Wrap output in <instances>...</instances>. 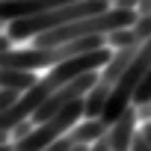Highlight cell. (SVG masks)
I'll return each instance as SVG.
<instances>
[{
	"label": "cell",
	"mask_w": 151,
	"mask_h": 151,
	"mask_svg": "<svg viewBox=\"0 0 151 151\" xmlns=\"http://www.w3.org/2000/svg\"><path fill=\"white\" fill-rule=\"evenodd\" d=\"M136 110H139V119H142V122H151V101L136 104Z\"/></svg>",
	"instance_id": "cell-15"
},
{
	"label": "cell",
	"mask_w": 151,
	"mask_h": 151,
	"mask_svg": "<svg viewBox=\"0 0 151 151\" xmlns=\"http://www.w3.org/2000/svg\"><path fill=\"white\" fill-rule=\"evenodd\" d=\"M68 3H77V0H3V3H0V18L9 24L15 18L39 15V12L59 9V6H68Z\"/></svg>",
	"instance_id": "cell-2"
},
{
	"label": "cell",
	"mask_w": 151,
	"mask_h": 151,
	"mask_svg": "<svg viewBox=\"0 0 151 151\" xmlns=\"http://www.w3.org/2000/svg\"><path fill=\"white\" fill-rule=\"evenodd\" d=\"M42 77H36L33 68H0V83L3 86H12V89H21L27 92L30 86H36Z\"/></svg>",
	"instance_id": "cell-6"
},
{
	"label": "cell",
	"mask_w": 151,
	"mask_h": 151,
	"mask_svg": "<svg viewBox=\"0 0 151 151\" xmlns=\"http://www.w3.org/2000/svg\"><path fill=\"white\" fill-rule=\"evenodd\" d=\"M139 15H151V0H139Z\"/></svg>",
	"instance_id": "cell-17"
},
{
	"label": "cell",
	"mask_w": 151,
	"mask_h": 151,
	"mask_svg": "<svg viewBox=\"0 0 151 151\" xmlns=\"http://www.w3.org/2000/svg\"><path fill=\"white\" fill-rule=\"evenodd\" d=\"M68 151H89V145H86V142H74Z\"/></svg>",
	"instance_id": "cell-18"
},
{
	"label": "cell",
	"mask_w": 151,
	"mask_h": 151,
	"mask_svg": "<svg viewBox=\"0 0 151 151\" xmlns=\"http://www.w3.org/2000/svg\"><path fill=\"white\" fill-rule=\"evenodd\" d=\"M139 47H142V45H127V47H119V50L113 53V59L104 65V74H101V80H98L104 89L113 92V86L119 83V77L124 74V68H127V65L133 62V56L139 53Z\"/></svg>",
	"instance_id": "cell-4"
},
{
	"label": "cell",
	"mask_w": 151,
	"mask_h": 151,
	"mask_svg": "<svg viewBox=\"0 0 151 151\" xmlns=\"http://www.w3.org/2000/svg\"><path fill=\"white\" fill-rule=\"evenodd\" d=\"M130 151H151V142H148V136L142 133V136H133V145H130Z\"/></svg>",
	"instance_id": "cell-14"
},
{
	"label": "cell",
	"mask_w": 151,
	"mask_h": 151,
	"mask_svg": "<svg viewBox=\"0 0 151 151\" xmlns=\"http://www.w3.org/2000/svg\"><path fill=\"white\" fill-rule=\"evenodd\" d=\"M142 133H145V136H148V142H151V122L145 124V130H142Z\"/></svg>",
	"instance_id": "cell-19"
},
{
	"label": "cell",
	"mask_w": 151,
	"mask_h": 151,
	"mask_svg": "<svg viewBox=\"0 0 151 151\" xmlns=\"http://www.w3.org/2000/svg\"><path fill=\"white\" fill-rule=\"evenodd\" d=\"M136 119H139V110H136V104H130V107L119 116V122L110 124L113 151H130V145H133V130H136Z\"/></svg>",
	"instance_id": "cell-3"
},
{
	"label": "cell",
	"mask_w": 151,
	"mask_h": 151,
	"mask_svg": "<svg viewBox=\"0 0 151 151\" xmlns=\"http://www.w3.org/2000/svg\"><path fill=\"white\" fill-rule=\"evenodd\" d=\"M89 151H113V142H110V133H104L101 139H95Z\"/></svg>",
	"instance_id": "cell-13"
},
{
	"label": "cell",
	"mask_w": 151,
	"mask_h": 151,
	"mask_svg": "<svg viewBox=\"0 0 151 151\" xmlns=\"http://www.w3.org/2000/svg\"><path fill=\"white\" fill-rule=\"evenodd\" d=\"M133 33H136V39H139V45L151 36V15H139V21L133 24Z\"/></svg>",
	"instance_id": "cell-8"
},
{
	"label": "cell",
	"mask_w": 151,
	"mask_h": 151,
	"mask_svg": "<svg viewBox=\"0 0 151 151\" xmlns=\"http://www.w3.org/2000/svg\"><path fill=\"white\" fill-rule=\"evenodd\" d=\"M71 145H74V139L65 133V136H59L56 142H50V145H47V148H42V151H68Z\"/></svg>",
	"instance_id": "cell-12"
},
{
	"label": "cell",
	"mask_w": 151,
	"mask_h": 151,
	"mask_svg": "<svg viewBox=\"0 0 151 151\" xmlns=\"http://www.w3.org/2000/svg\"><path fill=\"white\" fill-rule=\"evenodd\" d=\"M116 6H122V9H139V0H116Z\"/></svg>",
	"instance_id": "cell-16"
},
{
	"label": "cell",
	"mask_w": 151,
	"mask_h": 151,
	"mask_svg": "<svg viewBox=\"0 0 151 151\" xmlns=\"http://www.w3.org/2000/svg\"><path fill=\"white\" fill-rule=\"evenodd\" d=\"M145 101H151V68H148L145 80H142V83H139V89H136V98H133V104H145Z\"/></svg>",
	"instance_id": "cell-9"
},
{
	"label": "cell",
	"mask_w": 151,
	"mask_h": 151,
	"mask_svg": "<svg viewBox=\"0 0 151 151\" xmlns=\"http://www.w3.org/2000/svg\"><path fill=\"white\" fill-rule=\"evenodd\" d=\"M33 124H36L33 119H24V122H18V124L12 127V139H15V142H18V139H27V136H30V133L36 130Z\"/></svg>",
	"instance_id": "cell-10"
},
{
	"label": "cell",
	"mask_w": 151,
	"mask_h": 151,
	"mask_svg": "<svg viewBox=\"0 0 151 151\" xmlns=\"http://www.w3.org/2000/svg\"><path fill=\"white\" fill-rule=\"evenodd\" d=\"M24 92L21 89H12V86H3V95H0V110H9L18 98H21Z\"/></svg>",
	"instance_id": "cell-11"
},
{
	"label": "cell",
	"mask_w": 151,
	"mask_h": 151,
	"mask_svg": "<svg viewBox=\"0 0 151 151\" xmlns=\"http://www.w3.org/2000/svg\"><path fill=\"white\" fill-rule=\"evenodd\" d=\"M107 3L110 0H77V3H68V6H59V9H47V12H39V15H27V18H15L9 21V36L12 39H36L47 30H56L68 21H77V18H86V15H98V12H107Z\"/></svg>",
	"instance_id": "cell-1"
},
{
	"label": "cell",
	"mask_w": 151,
	"mask_h": 151,
	"mask_svg": "<svg viewBox=\"0 0 151 151\" xmlns=\"http://www.w3.org/2000/svg\"><path fill=\"white\" fill-rule=\"evenodd\" d=\"M107 42H110V45H116V47H127V45H139V39H136L133 27H119V30L107 33Z\"/></svg>",
	"instance_id": "cell-7"
},
{
	"label": "cell",
	"mask_w": 151,
	"mask_h": 151,
	"mask_svg": "<svg viewBox=\"0 0 151 151\" xmlns=\"http://www.w3.org/2000/svg\"><path fill=\"white\" fill-rule=\"evenodd\" d=\"M104 133H110V124L98 116V119H89V122H83V124H77V127H71L68 130V136L74 139V142H95V139H101Z\"/></svg>",
	"instance_id": "cell-5"
}]
</instances>
